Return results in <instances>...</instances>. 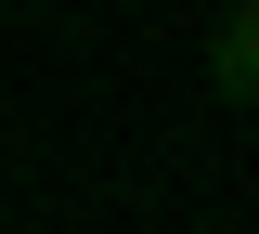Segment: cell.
<instances>
[{"label":"cell","mask_w":259,"mask_h":234,"mask_svg":"<svg viewBox=\"0 0 259 234\" xmlns=\"http://www.w3.org/2000/svg\"><path fill=\"white\" fill-rule=\"evenodd\" d=\"M207 78H221V104H259V0H233L221 39H207Z\"/></svg>","instance_id":"1"}]
</instances>
